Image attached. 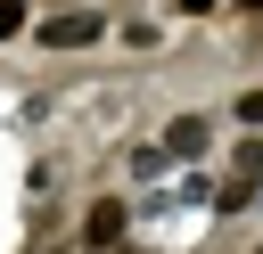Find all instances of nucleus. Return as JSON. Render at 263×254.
Instances as JSON below:
<instances>
[{"label": "nucleus", "mask_w": 263, "mask_h": 254, "mask_svg": "<svg viewBox=\"0 0 263 254\" xmlns=\"http://www.w3.org/2000/svg\"><path fill=\"white\" fill-rule=\"evenodd\" d=\"M82 41H99V16H90V8H74V16H49V25H41V49H82Z\"/></svg>", "instance_id": "f03ea898"}, {"label": "nucleus", "mask_w": 263, "mask_h": 254, "mask_svg": "<svg viewBox=\"0 0 263 254\" xmlns=\"http://www.w3.org/2000/svg\"><path fill=\"white\" fill-rule=\"evenodd\" d=\"M123 229H132V205H123V197H90L82 246H90V254H123Z\"/></svg>", "instance_id": "f257e3e1"}, {"label": "nucleus", "mask_w": 263, "mask_h": 254, "mask_svg": "<svg viewBox=\"0 0 263 254\" xmlns=\"http://www.w3.org/2000/svg\"><path fill=\"white\" fill-rule=\"evenodd\" d=\"M214 205H222V213H247V205H255V172H230V180L214 188Z\"/></svg>", "instance_id": "20e7f679"}, {"label": "nucleus", "mask_w": 263, "mask_h": 254, "mask_svg": "<svg viewBox=\"0 0 263 254\" xmlns=\"http://www.w3.org/2000/svg\"><path fill=\"white\" fill-rule=\"evenodd\" d=\"M230 115H238V123H247V131H263V90H247V98H238V107H230Z\"/></svg>", "instance_id": "39448f33"}, {"label": "nucleus", "mask_w": 263, "mask_h": 254, "mask_svg": "<svg viewBox=\"0 0 263 254\" xmlns=\"http://www.w3.org/2000/svg\"><path fill=\"white\" fill-rule=\"evenodd\" d=\"M238 8H247V16H263V0H238Z\"/></svg>", "instance_id": "6e6552de"}, {"label": "nucleus", "mask_w": 263, "mask_h": 254, "mask_svg": "<svg viewBox=\"0 0 263 254\" xmlns=\"http://www.w3.org/2000/svg\"><path fill=\"white\" fill-rule=\"evenodd\" d=\"M230 172H263V139H247V147H238V164H230Z\"/></svg>", "instance_id": "423d86ee"}, {"label": "nucleus", "mask_w": 263, "mask_h": 254, "mask_svg": "<svg viewBox=\"0 0 263 254\" xmlns=\"http://www.w3.org/2000/svg\"><path fill=\"white\" fill-rule=\"evenodd\" d=\"M16 16H25V8H16V0H0V33H16Z\"/></svg>", "instance_id": "0eeeda50"}, {"label": "nucleus", "mask_w": 263, "mask_h": 254, "mask_svg": "<svg viewBox=\"0 0 263 254\" xmlns=\"http://www.w3.org/2000/svg\"><path fill=\"white\" fill-rule=\"evenodd\" d=\"M205 139H214L205 115H173V123H164V156H205Z\"/></svg>", "instance_id": "7ed1b4c3"}, {"label": "nucleus", "mask_w": 263, "mask_h": 254, "mask_svg": "<svg viewBox=\"0 0 263 254\" xmlns=\"http://www.w3.org/2000/svg\"><path fill=\"white\" fill-rule=\"evenodd\" d=\"M255 254H263V246H255Z\"/></svg>", "instance_id": "1a4fd4ad"}]
</instances>
